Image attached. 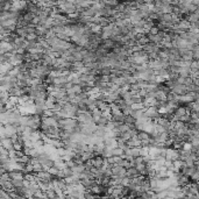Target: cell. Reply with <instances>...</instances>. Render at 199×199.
<instances>
[{
    "label": "cell",
    "instance_id": "obj_2",
    "mask_svg": "<svg viewBox=\"0 0 199 199\" xmlns=\"http://www.w3.org/2000/svg\"><path fill=\"white\" fill-rule=\"evenodd\" d=\"M164 158H165L167 161H171V162L179 159V150H177V149L172 148V147H171V148H165Z\"/></svg>",
    "mask_w": 199,
    "mask_h": 199
},
{
    "label": "cell",
    "instance_id": "obj_6",
    "mask_svg": "<svg viewBox=\"0 0 199 199\" xmlns=\"http://www.w3.org/2000/svg\"><path fill=\"white\" fill-rule=\"evenodd\" d=\"M104 144L106 148H117L118 147V139H105L104 140Z\"/></svg>",
    "mask_w": 199,
    "mask_h": 199
},
{
    "label": "cell",
    "instance_id": "obj_13",
    "mask_svg": "<svg viewBox=\"0 0 199 199\" xmlns=\"http://www.w3.org/2000/svg\"><path fill=\"white\" fill-rule=\"evenodd\" d=\"M123 155V150L122 149H120L119 147L117 148H113L112 149V156H118V157H121Z\"/></svg>",
    "mask_w": 199,
    "mask_h": 199
},
{
    "label": "cell",
    "instance_id": "obj_8",
    "mask_svg": "<svg viewBox=\"0 0 199 199\" xmlns=\"http://www.w3.org/2000/svg\"><path fill=\"white\" fill-rule=\"evenodd\" d=\"M126 144L128 146V148H136V147H141V142H140V140L136 138H132L130 140H128L127 142H126Z\"/></svg>",
    "mask_w": 199,
    "mask_h": 199
},
{
    "label": "cell",
    "instance_id": "obj_10",
    "mask_svg": "<svg viewBox=\"0 0 199 199\" xmlns=\"http://www.w3.org/2000/svg\"><path fill=\"white\" fill-rule=\"evenodd\" d=\"M90 114H91V118H92V121L96 123L99 119L101 118V111H99L98 108H94L92 112H90Z\"/></svg>",
    "mask_w": 199,
    "mask_h": 199
},
{
    "label": "cell",
    "instance_id": "obj_1",
    "mask_svg": "<svg viewBox=\"0 0 199 199\" xmlns=\"http://www.w3.org/2000/svg\"><path fill=\"white\" fill-rule=\"evenodd\" d=\"M78 126L76 119H62L58 121V128L62 130H73Z\"/></svg>",
    "mask_w": 199,
    "mask_h": 199
},
{
    "label": "cell",
    "instance_id": "obj_7",
    "mask_svg": "<svg viewBox=\"0 0 199 199\" xmlns=\"http://www.w3.org/2000/svg\"><path fill=\"white\" fill-rule=\"evenodd\" d=\"M56 101H57V100H56L55 98H53V97H50V96H48L47 99H45V108H47V109H51V111H53V108H54Z\"/></svg>",
    "mask_w": 199,
    "mask_h": 199
},
{
    "label": "cell",
    "instance_id": "obj_5",
    "mask_svg": "<svg viewBox=\"0 0 199 199\" xmlns=\"http://www.w3.org/2000/svg\"><path fill=\"white\" fill-rule=\"evenodd\" d=\"M0 143H1V147H3L4 149H6L7 152L13 150V141H12L9 138L0 139Z\"/></svg>",
    "mask_w": 199,
    "mask_h": 199
},
{
    "label": "cell",
    "instance_id": "obj_11",
    "mask_svg": "<svg viewBox=\"0 0 199 199\" xmlns=\"http://www.w3.org/2000/svg\"><path fill=\"white\" fill-rule=\"evenodd\" d=\"M109 122V119H106V118H100L97 122H96V125L99 126V127H106L107 126V123Z\"/></svg>",
    "mask_w": 199,
    "mask_h": 199
},
{
    "label": "cell",
    "instance_id": "obj_12",
    "mask_svg": "<svg viewBox=\"0 0 199 199\" xmlns=\"http://www.w3.org/2000/svg\"><path fill=\"white\" fill-rule=\"evenodd\" d=\"M136 138H138V139L140 140V142H141V141L148 140L149 138H150V136H149V134H147L146 132H139L138 135H136Z\"/></svg>",
    "mask_w": 199,
    "mask_h": 199
},
{
    "label": "cell",
    "instance_id": "obj_3",
    "mask_svg": "<svg viewBox=\"0 0 199 199\" xmlns=\"http://www.w3.org/2000/svg\"><path fill=\"white\" fill-rule=\"evenodd\" d=\"M143 115L149 119V120H156L159 118V114L157 112V108L156 107H148V108H144V112H143Z\"/></svg>",
    "mask_w": 199,
    "mask_h": 199
},
{
    "label": "cell",
    "instance_id": "obj_9",
    "mask_svg": "<svg viewBox=\"0 0 199 199\" xmlns=\"http://www.w3.org/2000/svg\"><path fill=\"white\" fill-rule=\"evenodd\" d=\"M138 176H139V172L136 171L135 168L126 169V175H125V177H127V178H129V179H133V178L138 177Z\"/></svg>",
    "mask_w": 199,
    "mask_h": 199
},
{
    "label": "cell",
    "instance_id": "obj_4",
    "mask_svg": "<svg viewBox=\"0 0 199 199\" xmlns=\"http://www.w3.org/2000/svg\"><path fill=\"white\" fill-rule=\"evenodd\" d=\"M90 162L92 164L93 168H97V169H100L103 165H104V158L101 156H93L91 159H90Z\"/></svg>",
    "mask_w": 199,
    "mask_h": 199
},
{
    "label": "cell",
    "instance_id": "obj_15",
    "mask_svg": "<svg viewBox=\"0 0 199 199\" xmlns=\"http://www.w3.org/2000/svg\"><path fill=\"white\" fill-rule=\"evenodd\" d=\"M163 199H173V198H171V197H168V196H165Z\"/></svg>",
    "mask_w": 199,
    "mask_h": 199
},
{
    "label": "cell",
    "instance_id": "obj_14",
    "mask_svg": "<svg viewBox=\"0 0 199 199\" xmlns=\"http://www.w3.org/2000/svg\"><path fill=\"white\" fill-rule=\"evenodd\" d=\"M130 107H132L133 111H141V109H144L142 103H140V104H133Z\"/></svg>",
    "mask_w": 199,
    "mask_h": 199
}]
</instances>
